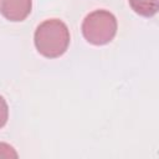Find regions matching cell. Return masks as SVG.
Segmentation results:
<instances>
[{
	"mask_svg": "<svg viewBox=\"0 0 159 159\" xmlns=\"http://www.w3.org/2000/svg\"><path fill=\"white\" fill-rule=\"evenodd\" d=\"M70 30L60 19H47L35 30L34 42L37 51L47 57L56 58L62 56L70 45Z\"/></svg>",
	"mask_w": 159,
	"mask_h": 159,
	"instance_id": "cell-1",
	"label": "cell"
},
{
	"mask_svg": "<svg viewBox=\"0 0 159 159\" xmlns=\"http://www.w3.org/2000/svg\"><path fill=\"white\" fill-rule=\"evenodd\" d=\"M117 19L108 10H94L89 12L82 22L83 37L92 45H106L117 34Z\"/></svg>",
	"mask_w": 159,
	"mask_h": 159,
	"instance_id": "cell-2",
	"label": "cell"
},
{
	"mask_svg": "<svg viewBox=\"0 0 159 159\" xmlns=\"http://www.w3.org/2000/svg\"><path fill=\"white\" fill-rule=\"evenodd\" d=\"M32 0H0V14L9 21H24L31 12Z\"/></svg>",
	"mask_w": 159,
	"mask_h": 159,
	"instance_id": "cell-3",
	"label": "cell"
},
{
	"mask_svg": "<svg viewBox=\"0 0 159 159\" xmlns=\"http://www.w3.org/2000/svg\"><path fill=\"white\" fill-rule=\"evenodd\" d=\"M130 7L144 17H152L158 12L159 0H128Z\"/></svg>",
	"mask_w": 159,
	"mask_h": 159,
	"instance_id": "cell-4",
	"label": "cell"
},
{
	"mask_svg": "<svg viewBox=\"0 0 159 159\" xmlns=\"http://www.w3.org/2000/svg\"><path fill=\"white\" fill-rule=\"evenodd\" d=\"M9 118V107L5 98L0 94V129L6 124Z\"/></svg>",
	"mask_w": 159,
	"mask_h": 159,
	"instance_id": "cell-5",
	"label": "cell"
},
{
	"mask_svg": "<svg viewBox=\"0 0 159 159\" xmlns=\"http://www.w3.org/2000/svg\"><path fill=\"white\" fill-rule=\"evenodd\" d=\"M0 158H17V153L11 145L0 143Z\"/></svg>",
	"mask_w": 159,
	"mask_h": 159,
	"instance_id": "cell-6",
	"label": "cell"
}]
</instances>
